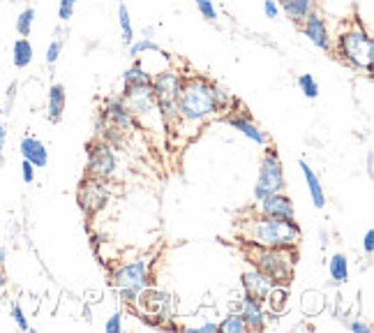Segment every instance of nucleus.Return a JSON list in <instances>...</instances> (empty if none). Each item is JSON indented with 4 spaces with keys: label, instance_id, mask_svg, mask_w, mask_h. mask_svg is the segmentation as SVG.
Segmentation results:
<instances>
[{
    "label": "nucleus",
    "instance_id": "1",
    "mask_svg": "<svg viewBox=\"0 0 374 333\" xmlns=\"http://www.w3.org/2000/svg\"><path fill=\"white\" fill-rule=\"evenodd\" d=\"M233 102L236 100L215 81L199 77V74H187V77H183L178 102H176L178 104V123L201 125Z\"/></svg>",
    "mask_w": 374,
    "mask_h": 333
},
{
    "label": "nucleus",
    "instance_id": "2",
    "mask_svg": "<svg viewBox=\"0 0 374 333\" xmlns=\"http://www.w3.org/2000/svg\"><path fill=\"white\" fill-rule=\"evenodd\" d=\"M240 238L252 248H296L303 229L294 218L257 216L240 222Z\"/></svg>",
    "mask_w": 374,
    "mask_h": 333
},
{
    "label": "nucleus",
    "instance_id": "3",
    "mask_svg": "<svg viewBox=\"0 0 374 333\" xmlns=\"http://www.w3.org/2000/svg\"><path fill=\"white\" fill-rule=\"evenodd\" d=\"M335 54H338L340 60H344L349 67H353V70L372 72L374 40L363 26L353 23V26L340 30V35L335 37Z\"/></svg>",
    "mask_w": 374,
    "mask_h": 333
},
{
    "label": "nucleus",
    "instance_id": "4",
    "mask_svg": "<svg viewBox=\"0 0 374 333\" xmlns=\"http://www.w3.org/2000/svg\"><path fill=\"white\" fill-rule=\"evenodd\" d=\"M252 260H255V266L261 268L275 285L287 287L291 282L296 264L294 248H255Z\"/></svg>",
    "mask_w": 374,
    "mask_h": 333
},
{
    "label": "nucleus",
    "instance_id": "5",
    "mask_svg": "<svg viewBox=\"0 0 374 333\" xmlns=\"http://www.w3.org/2000/svg\"><path fill=\"white\" fill-rule=\"evenodd\" d=\"M148 278H150L148 262L135 260L130 264L118 266L111 275V282H113V287L118 290L120 299H123L125 303L135 306V303H139V297L143 294V290L148 287Z\"/></svg>",
    "mask_w": 374,
    "mask_h": 333
},
{
    "label": "nucleus",
    "instance_id": "6",
    "mask_svg": "<svg viewBox=\"0 0 374 333\" xmlns=\"http://www.w3.org/2000/svg\"><path fill=\"white\" fill-rule=\"evenodd\" d=\"M135 116L128 111V106L123 104L120 97H111L102 104L97 118V130L102 132V139L106 141H120L125 135H130L135 130Z\"/></svg>",
    "mask_w": 374,
    "mask_h": 333
},
{
    "label": "nucleus",
    "instance_id": "7",
    "mask_svg": "<svg viewBox=\"0 0 374 333\" xmlns=\"http://www.w3.org/2000/svg\"><path fill=\"white\" fill-rule=\"evenodd\" d=\"M287 179H284V167L280 160V153L275 148H266L261 162H259V176L255 185V202L272 192H284Z\"/></svg>",
    "mask_w": 374,
    "mask_h": 333
},
{
    "label": "nucleus",
    "instance_id": "8",
    "mask_svg": "<svg viewBox=\"0 0 374 333\" xmlns=\"http://www.w3.org/2000/svg\"><path fill=\"white\" fill-rule=\"evenodd\" d=\"M116 172H118V158L111 143L106 139L91 143V148H88V160H86L88 179L109 181Z\"/></svg>",
    "mask_w": 374,
    "mask_h": 333
},
{
    "label": "nucleus",
    "instance_id": "9",
    "mask_svg": "<svg viewBox=\"0 0 374 333\" xmlns=\"http://www.w3.org/2000/svg\"><path fill=\"white\" fill-rule=\"evenodd\" d=\"M123 104L128 106V111L135 116V121H145L148 116L157 114V102H155V93L153 86H123ZM160 116V114H157Z\"/></svg>",
    "mask_w": 374,
    "mask_h": 333
},
{
    "label": "nucleus",
    "instance_id": "10",
    "mask_svg": "<svg viewBox=\"0 0 374 333\" xmlns=\"http://www.w3.org/2000/svg\"><path fill=\"white\" fill-rule=\"evenodd\" d=\"M106 199H109V185H106V181L88 179V176L81 181L79 192H77V202L86 216H95L97 211H102Z\"/></svg>",
    "mask_w": 374,
    "mask_h": 333
},
{
    "label": "nucleus",
    "instance_id": "11",
    "mask_svg": "<svg viewBox=\"0 0 374 333\" xmlns=\"http://www.w3.org/2000/svg\"><path fill=\"white\" fill-rule=\"evenodd\" d=\"M301 30L319 51H333V37H331V30H328L326 16H323L321 12L316 10L309 12L305 21L301 23Z\"/></svg>",
    "mask_w": 374,
    "mask_h": 333
},
{
    "label": "nucleus",
    "instance_id": "12",
    "mask_svg": "<svg viewBox=\"0 0 374 333\" xmlns=\"http://www.w3.org/2000/svg\"><path fill=\"white\" fill-rule=\"evenodd\" d=\"M257 213L259 216H268V218H294V202L291 197H287L284 192H272L266 197L257 199Z\"/></svg>",
    "mask_w": 374,
    "mask_h": 333
},
{
    "label": "nucleus",
    "instance_id": "13",
    "mask_svg": "<svg viewBox=\"0 0 374 333\" xmlns=\"http://www.w3.org/2000/svg\"><path fill=\"white\" fill-rule=\"evenodd\" d=\"M240 317L247 326V331H264L266 329V310H264V301H259L250 294H245L240 299V308H238Z\"/></svg>",
    "mask_w": 374,
    "mask_h": 333
},
{
    "label": "nucleus",
    "instance_id": "14",
    "mask_svg": "<svg viewBox=\"0 0 374 333\" xmlns=\"http://www.w3.org/2000/svg\"><path fill=\"white\" fill-rule=\"evenodd\" d=\"M272 287H275V282H272L261 268L252 266L250 271L243 273V290H245V294H250V297L266 301V297H268V292Z\"/></svg>",
    "mask_w": 374,
    "mask_h": 333
},
{
    "label": "nucleus",
    "instance_id": "15",
    "mask_svg": "<svg viewBox=\"0 0 374 333\" xmlns=\"http://www.w3.org/2000/svg\"><path fill=\"white\" fill-rule=\"evenodd\" d=\"M226 123H229L233 130H238L243 137H247V139H252L255 143H259V146H266V143H268V137H266V132L259 128V125L252 121V118L247 116V114H229V116H226Z\"/></svg>",
    "mask_w": 374,
    "mask_h": 333
},
{
    "label": "nucleus",
    "instance_id": "16",
    "mask_svg": "<svg viewBox=\"0 0 374 333\" xmlns=\"http://www.w3.org/2000/svg\"><path fill=\"white\" fill-rule=\"evenodd\" d=\"M19 150H21V158L28 160L35 169L49 165V148L37 137H23L21 143H19Z\"/></svg>",
    "mask_w": 374,
    "mask_h": 333
},
{
    "label": "nucleus",
    "instance_id": "17",
    "mask_svg": "<svg viewBox=\"0 0 374 333\" xmlns=\"http://www.w3.org/2000/svg\"><path fill=\"white\" fill-rule=\"evenodd\" d=\"M139 301H143V308L148 315L157 317H171V297L167 292H148L143 290V294L139 297Z\"/></svg>",
    "mask_w": 374,
    "mask_h": 333
},
{
    "label": "nucleus",
    "instance_id": "18",
    "mask_svg": "<svg viewBox=\"0 0 374 333\" xmlns=\"http://www.w3.org/2000/svg\"><path fill=\"white\" fill-rule=\"evenodd\" d=\"M65 104H67V93L62 84H51L49 88V97H47V116L51 123H60L62 114H65Z\"/></svg>",
    "mask_w": 374,
    "mask_h": 333
},
{
    "label": "nucleus",
    "instance_id": "19",
    "mask_svg": "<svg viewBox=\"0 0 374 333\" xmlns=\"http://www.w3.org/2000/svg\"><path fill=\"white\" fill-rule=\"evenodd\" d=\"M298 167H301L303 176H305V183H307V190H309V197H312V204L316 209H326V192H323V185L319 181V176L312 167L307 165V160H301L298 162Z\"/></svg>",
    "mask_w": 374,
    "mask_h": 333
},
{
    "label": "nucleus",
    "instance_id": "20",
    "mask_svg": "<svg viewBox=\"0 0 374 333\" xmlns=\"http://www.w3.org/2000/svg\"><path fill=\"white\" fill-rule=\"evenodd\" d=\"M277 5H280V12H284L289 21H294L296 26H301L309 12L314 10V0H277Z\"/></svg>",
    "mask_w": 374,
    "mask_h": 333
},
{
    "label": "nucleus",
    "instance_id": "21",
    "mask_svg": "<svg viewBox=\"0 0 374 333\" xmlns=\"http://www.w3.org/2000/svg\"><path fill=\"white\" fill-rule=\"evenodd\" d=\"M35 58V49L30 44L28 37H19V40L12 44V62H14L16 70H26V67L33 62Z\"/></svg>",
    "mask_w": 374,
    "mask_h": 333
},
{
    "label": "nucleus",
    "instance_id": "22",
    "mask_svg": "<svg viewBox=\"0 0 374 333\" xmlns=\"http://www.w3.org/2000/svg\"><path fill=\"white\" fill-rule=\"evenodd\" d=\"M145 84H153V72H148L141 65V60H135L132 67L123 74V86H145Z\"/></svg>",
    "mask_w": 374,
    "mask_h": 333
},
{
    "label": "nucleus",
    "instance_id": "23",
    "mask_svg": "<svg viewBox=\"0 0 374 333\" xmlns=\"http://www.w3.org/2000/svg\"><path fill=\"white\" fill-rule=\"evenodd\" d=\"M328 273H331V280L335 285H344L349 280V260L342 253L333 255L331 262H328Z\"/></svg>",
    "mask_w": 374,
    "mask_h": 333
},
{
    "label": "nucleus",
    "instance_id": "24",
    "mask_svg": "<svg viewBox=\"0 0 374 333\" xmlns=\"http://www.w3.org/2000/svg\"><path fill=\"white\" fill-rule=\"evenodd\" d=\"M118 26H120V40H123L125 47H130L135 42V28H132V16L125 3L118 5Z\"/></svg>",
    "mask_w": 374,
    "mask_h": 333
},
{
    "label": "nucleus",
    "instance_id": "25",
    "mask_svg": "<svg viewBox=\"0 0 374 333\" xmlns=\"http://www.w3.org/2000/svg\"><path fill=\"white\" fill-rule=\"evenodd\" d=\"M143 54H164V51L160 49V44H155L153 40H145V37L130 44V58L137 60V58H141Z\"/></svg>",
    "mask_w": 374,
    "mask_h": 333
},
{
    "label": "nucleus",
    "instance_id": "26",
    "mask_svg": "<svg viewBox=\"0 0 374 333\" xmlns=\"http://www.w3.org/2000/svg\"><path fill=\"white\" fill-rule=\"evenodd\" d=\"M218 331H222V333H245L247 326L243 322V317H240V312H229V315L218 324Z\"/></svg>",
    "mask_w": 374,
    "mask_h": 333
},
{
    "label": "nucleus",
    "instance_id": "27",
    "mask_svg": "<svg viewBox=\"0 0 374 333\" xmlns=\"http://www.w3.org/2000/svg\"><path fill=\"white\" fill-rule=\"evenodd\" d=\"M287 299L289 297H287V287H284V285H275L268 292V297H266V301H268V306H270L272 312H282L284 306H287Z\"/></svg>",
    "mask_w": 374,
    "mask_h": 333
},
{
    "label": "nucleus",
    "instance_id": "28",
    "mask_svg": "<svg viewBox=\"0 0 374 333\" xmlns=\"http://www.w3.org/2000/svg\"><path fill=\"white\" fill-rule=\"evenodd\" d=\"M35 23V8H26L21 14L16 16V33L19 37H30V30H33Z\"/></svg>",
    "mask_w": 374,
    "mask_h": 333
},
{
    "label": "nucleus",
    "instance_id": "29",
    "mask_svg": "<svg viewBox=\"0 0 374 333\" xmlns=\"http://www.w3.org/2000/svg\"><path fill=\"white\" fill-rule=\"evenodd\" d=\"M296 84H298L301 93L307 100H316V97H319V84H316V79L312 77V74H301V77L296 79Z\"/></svg>",
    "mask_w": 374,
    "mask_h": 333
},
{
    "label": "nucleus",
    "instance_id": "30",
    "mask_svg": "<svg viewBox=\"0 0 374 333\" xmlns=\"http://www.w3.org/2000/svg\"><path fill=\"white\" fill-rule=\"evenodd\" d=\"M194 3H196V10H199V14L204 16L208 23H215L220 19L218 8H215V0H194Z\"/></svg>",
    "mask_w": 374,
    "mask_h": 333
},
{
    "label": "nucleus",
    "instance_id": "31",
    "mask_svg": "<svg viewBox=\"0 0 374 333\" xmlns=\"http://www.w3.org/2000/svg\"><path fill=\"white\" fill-rule=\"evenodd\" d=\"M60 54H62V40L58 35L54 37L51 42H49V47H47V65H49V70H54L56 67V62L60 60Z\"/></svg>",
    "mask_w": 374,
    "mask_h": 333
},
{
    "label": "nucleus",
    "instance_id": "32",
    "mask_svg": "<svg viewBox=\"0 0 374 333\" xmlns=\"http://www.w3.org/2000/svg\"><path fill=\"white\" fill-rule=\"evenodd\" d=\"M321 306H323V299L319 297V294L309 292V294L303 297V310H305V312H319Z\"/></svg>",
    "mask_w": 374,
    "mask_h": 333
},
{
    "label": "nucleus",
    "instance_id": "33",
    "mask_svg": "<svg viewBox=\"0 0 374 333\" xmlns=\"http://www.w3.org/2000/svg\"><path fill=\"white\" fill-rule=\"evenodd\" d=\"M12 319H14V324H16L21 331H30V322H28L26 312H23V308L19 306V303L12 306Z\"/></svg>",
    "mask_w": 374,
    "mask_h": 333
},
{
    "label": "nucleus",
    "instance_id": "34",
    "mask_svg": "<svg viewBox=\"0 0 374 333\" xmlns=\"http://www.w3.org/2000/svg\"><path fill=\"white\" fill-rule=\"evenodd\" d=\"M74 0H60L58 3V19H60V23H67L69 19L74 16Z\"/></svg>",
    "mask_w": 374,
    "mask_h": 333
},
{
    "label": "nucleus",
    "instance_id": "35",
    "mask_svg": "<svg viewBox=\"0 0 374 333\" xmlns=\"http://www.w3.org/2000/svg\"><path fill=\"white\" fill-rule=\"evenodd\" d=\"M104 331L106 333H120V331H123V312H113V315L106 319Z\"/></svg>",
    "mask_w": 374,
    "mask_h": 333
},
{
    "label": "nucleus",
    "instance_id": "36",
    "mask_svg": "<svg viewBox=\"0 0 374 333\" xmlns=\"http://www.w3.org/2000/svg\"><path fill=\"white\" fill-rule=\"evenodd\" d=\"M264 14L268 19H280V5H277V0H264Z\"/></svg>",
    "mask_w": 374,
    "mask_h": 333
},
{
    "label": "nucleus",
    "instance_id": "37",
    "mask_svg": "<svg viewBox=\"0 0 374 333\" xmlns=\"http://www.w3.org/2000/svg\"><path fill=\"white\" fill-rule=\"evenodd\" d=\"M21 179H23V183H28V185L35 181V167L30 165L28 160H23V162H21Z\"/></svg>",
    "mask_w": 374,
    "mask_h": 333
},
{
    "label": "nucleus",
    "instance_id": "38",
    "mask_svg": "<svg viewBox=\"0 0 374 333\" xmlns=\"http://www.w3.org/2000/svg\"><path fill=\"white\" fill-rule=\"evenodd\" d=\"M363 250L367 257L374 255V229H367L365 236H363Z\"/></svg>",
    "mask_w": 374,
    "mask_h": 333
},
{
    "label": "nucleus",
    "instance_id": "39",
    "mask_svg": "<svg viewBox=\"0 0 374 333\" xmlns=\"http://www.w3.org/2000/svg\"><path fill=\"white\" fill-rule=\"evenodd\" d=\"M349 331L351 333H370V326H367L365 322H360V319H356V322L349 324Z\"/></svg>",
    "mask_w": 374,
    "mask_h": 333
},
{
    "label": "nucleus",
    "instance_id": "40",
    "mask_svg": "<svg viewBox=\"0 0 374 333\" xmlns=\"http://www.w3.org/2000/svg\"><path fill=\"white\" fill-rule=\"evenodd\" d=\"M196 333H218V322H206L194 329Z\"/></svg>",
    "mask_w": 374,
    "mask_h": 333
},
{
    "label": "nucleus",
    "instance_id": "41",
    "mask_svg": "<svg viewBox=\"0 0 374 333\" xmlns=\"http://www.w3.org/2000/svg\"><path fill=\"white\" fill-rule=\"evenodd\" d=\"M14 95H16V84H12L10 91H8V104H5V114H10L12 104H14Z\"/></svg>",
    "mask_w": 374,
    "mask_h": 333
},
{
    "label": "nucleus",
    "instance_id": "42",
    "mask_svg": "<svg viewBox=\"0 0 374 333\" xmlns=\"http://www.w3.org/2000/svg\"><path fill=\"white\" fill-rule=\"evenodd\" d=\"M5 141H8V130H5V125L0 123V158H3V153H5Z\"/></svg>",
    "mask_w": 374,
    "mask_h": 333
},
{
    "label": "nucleus",
    "instance_id": "43",
    "mask_svg": "<svg viewBox=\"0 0 374 333\" xmlns=\"http://www.w3.org/2000/svg\"><path fill=\"white\" fill-rule=\"evenodd\" d=\"M372 172H374V155H372V150L367 153V174L372 176Z\"/></svg>",
    "mask_w": 374,
    "mask_h": 333
},
{
    "label": "nucleus",
    "instance_id": "44",
    "mask_svg": "<svg viewBox=\"0 0 374 333\" xmlns=\"http://www.w3.org/2000/svg\"><path fill=\"white\" fill-rule=\"evenodd\" d=\"M153 35H155V28L153 26L143 28V33H141V37H145V40H153Z\"/></svg>",
    "mask_w": 374,
    "mask_h": 333
},
{
    "label": "nucleus",
    "instance_id": "45",
    "mask_svg": "<svg viewBox=\"0 0 374 333\" xmlns=\"http://www.w3.org/2000/svg\"><path fill=\"white\" fill-rule=\"evenodd\" d=\"M5 285H8V278H5V271H3V264H0V292L5 290Z\"/></svg>",
    "mask_w": 374,
    "mask_h": 333
},
{
    "label": "nucleus",
    "instance_id": "46",
    "mask_svg": "<svg viewBox=\"0 0 374 333\" xmlns=\"http://www.w3.org/2000/svg\"><path fill=\"white\" fill-rule=\"evenodd\" d=\"M5 260H8V248L0 246V264H5Z\"/></svg>",
    "mask_w": 374,
    "mask_h": 333
},
{
    "label": "nucleus",
    "instance_id": "47",
    "mask_svg": "<svg viewBox=\"0 0 374 333\" xmlns=\"http://www.w3.org/2000/svg\"><path fill=\"white\" fill-rule=\"evenodd\" d=\"M12 3H21V0H12Z\"/></svg>",
    "mask_w": 374,
    "mask_h": 333
},
{
    "label": "nucleus",
    "instance_id": "48",
    "mask_svg": "<svg viewBox=\"0 0 374 333\" xmlns=\"http://www.w3.org/2000/svg\"><path fill=\"white\" fill-rule=\"evenodd\" d=\"M74 3H79V0H74Z\"/></svg>",
    "mask_w": 374,
    "mask_h": 333
}]
</instances>
